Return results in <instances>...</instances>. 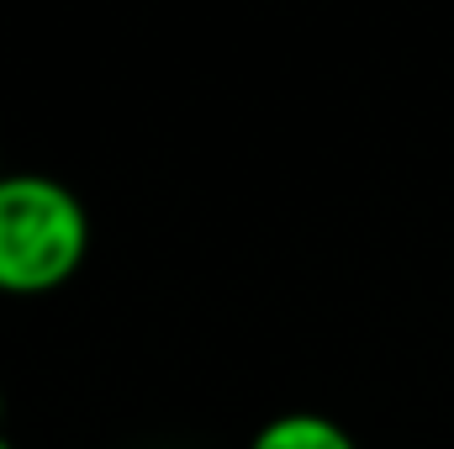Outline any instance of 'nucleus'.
Returning a JSON list of instances; mask_svg holds the SVG:
<instances>
[{
    "label": "nucleus",
    "mask_w": 454,
    "mask_h": 449,
    "mask_svg": "<svg viewBox=\"0 0 454 449\" xmlns=\"http://www.w3.org/2000/svg\"><path fill=\"white\" fill-rule=\"evenodd\" d=\"M90 254L85 201L37 169L0 175V291L43 296L59 291Z\"/></svg>",
    "instance_id": "nucleus-1"
},
{
    "label": "nucleus",
    "mask_w": 454,
    "mask_h": 449,
    "mask_svg": "<svg viewBox=\"0 0 454 449\" xmlns=\"http://www.w3.org/2000/svg\"><path fill=\"white\" fill-rule=\"evenodd\" d=\"M248 449H359V445L328 413H280L248 439Z\"/></svg>",
    "instance_id": "nucleus-2"
},
{
    "label": "nucleus",
    "mask_w": 454,
    "mask_h": 449,
    "mask_svg": "<svg viewBox=\"0 0 454 449\" xmlns=\"http://www.w3.org/2000/svg\"><path fill=\"white\" fill-rule=\"evenodd\" d=\"M0 449H16V445H11V439H5V434H0Z\"/></svg>",
    "instance_id": "nucleus-3"
},
{
    "label": "nucleus",
    "mask_w": 454,
    "mask_h": 449,
    "mask_svg": "<svg viewBox=\"0 0 454 449\" xmlns=\"http://www.w3.org/2000/svg\"><path fill=\"white\" fill-rule=\"evenodd\" d=\"M0 418H5V391H0Z\"/></svg>",
    "instance_id": "nucleus-4"
}]
</instances>
